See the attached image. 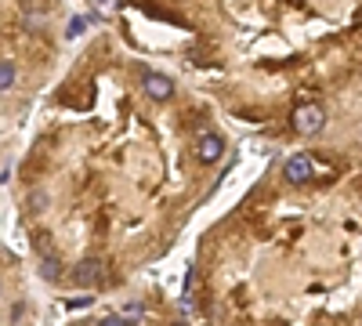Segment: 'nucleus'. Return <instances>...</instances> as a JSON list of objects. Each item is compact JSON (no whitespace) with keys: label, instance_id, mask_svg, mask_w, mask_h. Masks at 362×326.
<instances>
[{"label":"nucleus","instance_id":"obj_2","mask_svg":"<svg viewBox=\"0 0 362 326\" xmlns=\"http://www.w3.org/2000/svg\"><path fill=\"white\" fill-rule=\"evenodd\" d=\"M312 174H315V167H312V156H308V153H293V156L283 163V177H286L290 185H308Z\"/></svg>","mask_w":362,"mask_h":326},{"label":"nucleus","instance_id":"obj_8","mask_svg":"<svg viewBox=\"0 0 362 326\" xmlns=\"http://www.w3.org/2000/svg\"><path fill=\"white\" fill-rule=\"evenodd\" d=\"M15 83V62H0V91H8Z\"/></svg>","mask_w":362,"mask_h":326},{"label":"nucleus","instance_id":"obj_3","mask_svg":"<svg viewBox=\"0 0 362 326\" xmlns=\"http://www.w3.org/2000/svg\"><path fill=\"white\" fill-rule=\"evenodd\" d=\"M73 283L76 286H102L105 283V261L102 257H87V261H80L76 269H73Z\"/></svg>","mask_w":362,"mask_h":326},{"label":"nucleus","instance_id":"obj_6","mask_svg":"<svg viewBox=\"0 0 362 326\" xmlns=\"http://www.w3.org/2000/svg\"><path fill=\"white\" fill-rule=\"evenodd\" d=\"M119 8H124V0H90V11L98 18H112Z\"/></svg>","mask_w":362,"mask_h":326},{"label":"nucleus","instance_id":"obj_5","mask_svg":"<svg viewBox=\"0 0 362 326\" xmlns=\"http://www.w3.org/2000/svg\"><path fill=\"white\" fill-rule=\"evenodd\" d=\"M221 156H225V138L214 134V131H206V134L199 138V160H203V163H218Z\"/></svg>","mask_w":362,"mask_h":326},{"label":"nucleus","instance_id":"obj_11","mask_svg":"<svg viewBox=\"0 0 362 326\" xmlns=\"http://www.w3.org/2000/svg\"><path fill=\"white\" fill-rule=\"evenodd\" d=\"M83 305H90V293H87V298H69L66 301V308H83Z\"/></svg>","mask_w":362,"mask_h":326},{"label":"nucleus","instance_id":"obj_4","mask_svg":"<svg viewBox=\"0 0 362 326\" xmlns=\"http://www.w3.org/2000/svg\"><path fill=\"white\" fill-rule=\"evenodd\" d=\"M141 87H145V95L153 98V102H167V98H174V80L163 76V73H145Z\"/></svg>","mask_w":362,"mask_h":326},{"label":"nucleus","instance_id":"obj_7","mask_svg":"<svg viewBox=\"0 0 362 326\" xmlns=\"http://www.w3.org/2000/svg\"><path fill=\"white\" fill-rule=\"evenodd\" d=\"M119 315H124L127 322H141V319H145V305H141V301H131V305H127L124 312H119Z\"/></svg>","mask_w":362,"mask_h":326},{"label":"nucleus","instance_id":"obj_10","mask_svg":"<svg viewBox=\"0 0 362 326\" xmlns=\"http://www.w3.org/2000/svg\"><path fill=\"white\" fill-rule=\"evenodd\" d=\"M98 326H134V322H127L124 315H105V319H102Z\"/></svg>","mask_w":362,"mask_h":326},{"label":"nucleus","instance_id":"obj_9","mask_svg":"<svg viewBox=\"0 0 362 326\" xmlns=\"http://www.w3.org/2000/svg\"><path fill=\"white\" fill-rule=\"evenodd\" d=\"M58 272H62V269H58L54 257H44V261H40V276H44V279H58Z\"/></svg>","mask_w":362,"mask_h":326},{"label":"nucleus","instance_id":"obj_1","mask_svg":"<svg viewBox=\"0 0 362 326\" xmlns=\"http://www.w3.org/2000/svg\"><path fill=\"white\" fill-rule=\"evenodd\" d=\"M290 124H293L297 134H319L322 124H326V109L319 102H300L290 116Z\"/></svg>","mask_w":362,"mask_h":326}]
</instances>
